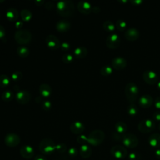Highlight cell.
Returning <instances> with one entry per match:
<instances>
[{
    "label": "cell",
    "instance_id": "cell-1",
    "mask_svg": "<svg viewBox=\"0 0 160 160\" xmlns=\"http://www.w3.org/2000/svg\"><path fill=\"white\" fill-rule=\"evenodd\" d=\"M58 13L63 17H70L75 11L74 2L71 0H60L56 4Z\"/></svg>",
    "mask_w": 160,
    "mask_h": 160
},
{
    "label": "cell",
    "instance_id": "cell-2",
    "mask_svg": "<svg viewBox=\"0 0 160 160\" xmlns=\"http://www.w3.org/2000/svg\"><path fill=\"white\" fill-rule=\"evenodd\" d=\"M124 92L128 100L131 103H134L138 98L139 88L136 83L129 82L125 86Z\"/></svg>",
    "mask_w": 160,
    "mask_h": 160
},
{
    "label": "cell",
    "instance_id": "cell-3",
    "mask_svg": "<svg viewBox=\"0 0 160 160\" xmlns=\"http://www.w3.org/2000/svg\"><path fill=\"white\" fill-rule=\"evenodd\" d=\"M32 39V34L29 31L26 29H20L14 33V39L19 44L25 45L28 44Z\"/></svg>",
    "mask_w": 160,
    "mask_h": 160
},
{
    "label": "cell",
    "instance_id": "cell-4",
    "mask_svg": "<svg viewBox=\"0 0 160 160\" xmlns=\"http://www.w3.org/2000/svg\"><path fill=\"white\" fill-rule=\"evenodd\" d=\"M105 134L103 131L94 129L88 136V142L92 146H98L103 142Z\"/></svg>",
    "mask_w": 160,
    "mask_h": 160
},
{
    "label": "cell",
    "instance_id": "cell-5",
    "mask_svg": "<svg viewBox=\"0 0 160 160\" xmlns=\"http://www.w3.org/2000/svg\"><path fill=\"white\" fill-rule=\"evenodd\" d=\"M56 146V144L52 139L50 138H44L39 143V149L42 154L49 155L55 151Z\"/></svg>",
    "mask_w": 160,
    "mask_h": 160
},
{
    "label": "cell",
    "instance_id": "cell-6",
    "mask_svg": "<svg viewBox=\"0 0 160 160\" xmlns=\"http://www.w3.org/2000/svg\"><path fill=\"white\" fill-rule=\"evenodd\" d=\"M156 128L155 122L151 119H144L141 120L138 125L139 131L143 133H148L154 130Z\"/></svg>",
    "mask_w": 160,
    "mask_h": 160
},
{
    "label": "cell",
    "instance_id": "cell-7",
    "mask_svg": "<svg viewBox=\"0 0 160 160\" xmlns=\"http://www.w3.org/2000/svg\"><path fill=\"white\" fill-rule=\"evenodd\" d=\"M122 142L125 147L132 149L137 147L139 144V139L134 134L125 133Z\"/></svg>",
    "mask_w": 160,
    "mask_h": 160
},
{
    "label": "cell",
    "instance_id": "cell-8",
    "mask_svg": "<svg viewBox=\"0 0 160 160\" xmlns=\"http://www.w3.org/2000/svg\"><path fill=\"white\" fill-rule=\"evenodd\" d=\"M106 45L110 49L118 48L121 43V38L116 33L110 34L106 39Z\"/></svg>",
    "mask_w": 160,
    "mask_h": 160
},
{
    "label": "cell",
    "instance_id": "cell-9",
    "mask_svg": "<svg viewBox=\"0 0 160 160\" xmlns=\"http://www.w3.org/2000/svg\"><path fill=\"white\" fill-rule=\"evenodd\" d=\"M111 154L116 159H124L128 155L127 149L121 145H115L111 148Z\"/></svg>",
    "mask_w": 160,
    "mask_h": 160
},
{
    "label": "cell",
    "instance_id": "cell-10",
    "mask_svg": "<svg viewBox=\"0 0 160 160\" xmlns=\"http://www.w3.org/2000/svg\"><path fill=\"white\" fill-rule=\"evenodd\" d=\"M144 81L149 84L152 85L158 82L159 77L157 73L152 70H146L142 73Z\"/></svg>",
    "mask_w": 160,
    "mask_h": 160
},
{
    "label": "cell",
    "instance_id": "cell-11",
    "mask_svg": "<svg viewBox=\"0 0 160 160\" xmlns=\"http://www.w3.org/2000/svg\"><path fill=\"white\" fill-rule=\"evenodd\" d=\"M20 137L16 133H8L4 137V142L8 147H16L20 143Z\"/></svg>",
    "mask_w": 160,
    "mask_h": 160
},
{
    "label": "cell",
    "instance_id": "cell-12",
    "mask_svg": "<svg viewBox=\"0 0 160 160\" xmlns=\"http://www.w3.org/2000/svg\"><path fill=\"white\" fill-rule=\"evenodd\" d=\"M31 98L30 92L25 89L19 90L16 94V99L21 104H26L29 102Z\"/></svg>",
    "mask_w": 160,
    "mask_h": 160
},
{
    "label": "cell",
    "instance_id": "cell-13",
    "mask_svg": "<svg viewBox=\"0 0 160 160\" xmlns=\"http://www.w3.org/2000/svg\"><path fill=\"white\" fill-rule=\"evenodd\" d=\"M45 42L47 46L52 50H56L60 48V41L59 39L54 34H49L47 36Z\"/></svg>",
    "mask_w": 160,
    "mask_h": 160
},
{
    "label": "cell",
    "instance_id": "cell-14",
    "mask_svg": "<svg viewBox=\"0 0 160 160\" xmlns=\"http://www.w3.org/2000/svg\"><path fill=\"white\" fill-rule=\"evenodd\" d=\"M127 60L120 56L114 57L111 61V65L113 68L116 70H121L127 66Z\"/></svg>",
    "mask_w": 160,
    "mask_h": 160
},
{
    "label": "cell",
    "instance_id": "cell-15",
    "mask_svg": "<svg viewBox=\"0 0 160 160\" xmlns=\"http://www.w3.org/2000/svg\"><path fill=\"white\" fill-rule=\"evenodd\" d=\"M140 36L139 31L136 28H129L124 32V37L128 41H136Z\"/></svg>",
    "mask_w": 160,
    "mask_h": 160
},
{
    "label": "cell",
    "instance_id": "cell-16",
    "mask_svg": "<svg viewBox=\"0 0 160 160\" xmlns=\"http://www.w3.org/2000/svg\"><path fill=\"white\" fill-rule=\"evenodd\" d=\"M92 7L89 2L84 0L79 1L77 4L78 11L84 14H89L92 11Z\"/></svg>",
    "mask_w": 160,
    "mask_h": 160
},
{
    "label": "cell",
    "instance_id": "cell-17",
    "mask_svg": "<svg viewBox=\"0 0 160 160\" xmlns=\"http://www.w3.org/2000/svg\"><path fill=\"white\" fill-rule=\"evenodd\" d=\"M154 99L152 97L148 94H142L139 98V104L143 108H148L151 107L153 103Z\"/></svg>",
    "mask_w": 160,
    "mask_h": 160
},
{
    "label": "cell",
    "instance_id": "cell-18",
    "mask_svg": "<svg viewBox=\"0 0 160 160\" xmlns=\"http://www.w3.org/2000/svg\"><path fill=\"white\" fill-rule=\"evenodd\" d=\"M21 156L24 159H31L34 156V151L32 146L29 145L22 146L19 150Z\"/></svg>",
    "mask_w": 160,
    "mask_h": 160
},
{
    "label": "cell",
    "instance_id": "cell-19",
    "mask_svg": "<svg viewBox=\"0 0 160 160\" xmlns=\"http://www.w3.org/2000/svg\"><path fill=\"white\" fill-rule=\"evenodd\" d=\"M71 28V23L67 19H61L56 23V29L59 32H66Z\"/></svg>",
    "mask_w": 160,
    "mask_h": 160
},
{
    "label": "cell",
    "instance_id": "cell-20",
    "mask_svg": "<svg viewBox=\"0 0 160 160\" xmlns=\"http://www.w3.org/2000/svg\"><path fill=\"white\" fill-rule=\"evenodd\" d=\"M85 129L84 124L79 121L72 122L70 125L71 131L75 134H79L82 133Z\"/></svg>",
    "mask_w": 160,
    "mask_h": 160
},
{
    "label": "cell",
    "instance_id": "cell-21",
    "mask_svg": "<svg viewBox=\"0 0 160 160\" xmlns=\"http://www.w3.org/2000/svg\"><path fill=\"white\" fill-rule=\"evenodd\" d=\"M148 142L152 148L156 149L160 148V134L153 133L151 134L148 138Z\"/></svg>",
    "mask_w": 160,
    "mask_h": 160
},
{
    "label": "cell",
    "instance_id": "cell-22",
    "mask_svg": "<svg viewBox=\"0 0 160 160\" xmlns=\"http://www.w3.org/2000/svg\"><path fill=\"white\" fill-rule=\"evenodd\" d=\"M39 92L42 97L48 98L52 94V89L48 84L42 83L39 87Z\"/></svg>",
    "mask_w": 160,
    "mask_h": 160
},
{
    "label": "cell",
    "instance_id": "cell-23",
    "mask_svg": "<svg viewBox=\"0 0 160 160\" xmlns=\"http://www.w3.org/2000/svg\"><path fill=\"white\" fill-rule=\"evenodd\" d=\"M6 16L7 19L10 21H17L19 17V12L17 9L14 8H9L7 9L6 12Z\"/></svg>",
    "mask_w": 160,
    "mask_h": 160
},
{
    "label": "cell",
    "instance_id": "cell-24",
    "mask_svg": "<svg viewBox=\"0 0 160 160\" xmlns=\"http://www.w3.org/2000/svg\"><path fill=\"white\" fill-rule=\"evenodd\" d=\"M88 49L84 46H79L74 50V55L78 59L84 58L88 54Z\"/></svg>",
    "mask_w": 160,
    "mask_h": 160
},
{
    "label": "cell",
    "instance_id": "cell-25",
    "mask_svg": "<svg viewBox=\"0 0 160 160\" xmlns=\"http://www.w3.org/2000/svg\"><path fill=\"white\" fill-rule=\"evenodd\" d=\"M79 153L82 158H88L92 154V149L86 144L81 145L79 149Z\"/></svg>",
    "mask_w": 160,
    "mask_h": 160
},
{
    "label": "cell",
    "instance_id": "cell-26",
    "mask_svg": "<svg viewBox=\"0 0 160 160\" xmlns=\"http://www.w3.org/2000/svg\"><path fill=\"white\" fill-rule=\"evenodd\" d=\"M114 128H115V131L121 134H125L126 131L128 129V126L124 122L119 121L116 122V123L115 124Z\"/></svg>",
    "mask_w": 160,
    "mask_h": 160
},
{
    "label": "cell",
    "instance_id": "cell-27",
    "mask_svg": "<svg viewBox=\"0 0 160 160\" xmlns=\"http://www.w3.org/2000/svg\"><path fill=\"white\" fill-rule=\"evenodd\" d=\"M16 51L18 56L22 58H26L28 56L29 54V50L28 48H27L26 46H24V45H21L18 46Z\"/></svg>",
    "mask_w": 160,
    "mask_h": 160
},
{
    "label": "cell",
    "instance_id": "cell-28",
    "mask_svg": "<svg viewBox=\"0 0 160 160\" xmlns=\"http://www.w3.org/2000/svg\"><path fill=\"white\" fill-rule=\"evenodd\" d=\"M21 18L24 21H29L32 18V14L28 9H22L20 12Z\"/></svg>",
    "mask_w": 160,
    "mask_h": 160
},
{
    "label": "cell",
    "instance_id": "cell-29",
    "mask_svg": "<svg viewBox=\"0 0 160 160\" xmlns=\"http://www.w3.org/2000/svg\"><path fill=\"white\" fill-rule=\"evenodd\" d=\"M14 94L11 90H6L1 94V99L5 102L11 101L13 99Z\"/></svg>",
    "mask_w": 160,
    "mask_h": 160
},
{
    "label": "cell",
    "instance_id": "cell-30",
    "mask_svg": "<svg viewBox=\"0 0 160 160\" xmlns=\"http://www.w3.org/2000/svg\"><path fill=\"white\" fill-rule=\"evenodd\" d=\"M112 67L108 65V64H106V65H104L103 66L101 69H100V73L101 75L104 76H109L112 74Z\"/></svg>",
    "mask_w": 160,
    "mask_h": 160
},
{
    "label": "cell",
    "instance_id": "cell-31",
    "mask_svg": "<svg viewBox=\"0 0 160 160\" xmlns=\"http://www.w3.org/2000/svg\"><path fill=\"white\" fill-rule=\"evenodd\" d=\"M102 27L104 29L108 32H112L115 29V24L110 20H106L103 22Z\"/></svg>",
    "mask_w": 160,
    "mask_h": 160
},
{
    "label": "cell",
    "instance_id": "cell-32",
    "mask_svg": "<svg viewBox=\"0 0 160 160\" xmlns=\"http://www.w3.org/2000/svg\"><path fill=\"white\" fill-rule=\"evenodd\" d=\"M10 84V78L9 77L5 74H0V87L4 88L8 86Z\"/></svg>",
    "mask_w": 160,
    "mask_h": 160
},
{
    "label": "cell",
    "instance_id": "cell-33",
    "mask_svg": "<svg viewBox=\"0 0 160 160\" xmlns=\"http://www.w3.org/2000/svg\"><path fill=\"white\" fill-rule=\"evenodd\" d=\"M127 111L128 113L132 116H134L136 115H137V114L138 113L139 109L138 106L134 104V103H131L127 108Z\"/></svg>",
    "mask_w": 160,
    "mask_h": 160
},
{
    "label": "cell",
    "instance_id": "cell-34",
    "mask_svg": "<svg viewBox=\"0 0 160 160\" xmlns=\"http://www.w3.org/2000/svg\"><path fill=\"white\" fill-rule=\"evenodd\" d=\"M126 26H127V24H126V21H124V20L122 19H118V20H117L116 22V25H115V26H116V28L118 30H119V31H124V30L126 29Z\"/></svg>",
    "mask_w": 160,
    "mask_h": 160
},
{
    "label": "cell",
    "instance_id": "cell-35",
    "mask_svg": "<svg viewBox=\"0 0 160 160\" xmlns=\"http://www.w3.org/2000/svg\"><path fill=\"white\" fill-rule=\"evenodd\" d=\"M74 59L73 56L70 53H66L62 56V61L63 62L66 64H68L71 62Z\"/></svg>",
    "mask_w": 160,
    "mask_h": 160
},
{
    "label": "cell",
    "instance_id": "cell-36",
    "mask_svg": "<svg viewBox=\"0 0 160 160\" xmlns=\"http://www.w3.org/2000/svg\"><path fill=\"white\" fill-rule=\"evenodd\" d=\"M22 76H23V74L21 71H16L12 73L11 78L13 81H17L21 80L22 78Z\"/></svg>",
    "mask_w": 160,
    "mask_h": 160
},
{
    "label": "cell",
    "instance_id": "cell-37",
    "mask_svg": "<svg viewBox=\"0 0 160 160\" xmlns=\"http://www.w3.org/2000/svg\"><path fill=\"white\" fill-rule=\"evenodd\" d=\"M67 150V146L64 143H59L56 144L55 151L59 153H63Z\"/></svg>",
    "mask_w": 160,
    "mask_h": 160
},
{
    "label": "cell",
    "instance_id": "cell-38",
    "mask_svg": "<svg viewBox=\"0 0 160 160\" xmlns=\"http://www.w3.org/2000/svg\"><path fill=\"white\" fill-rule=\"evenodd\" d=\"M41 107L44 111H49L52 108V103L48 100L43 101L41 102Z\"/></svg>",
    "mask_w": 160,
    "mask_h": 160
},
{
    "label": "cell",
    "instance_id": "cell-39",
    "mask_svg": "<svg viewBox=\"0 0 160 160\" xmlns=\"http://www.w3.org/2000/svg\"><path fill=\"white\" fill-rule=\"evenodd\" d=\"M77 141L81 145L86 144V143L88 142V136L84 134H80L77 138Z\"/></svg>",
    "mask_w": 160,
    "mask_h": 160
},
{
    "label": "cell",
    "instance_id": "cell-40",
    "mask_svg": "<svg viewBox=\"0 0 160 160\" xmlns=\"http://www.w3.org/2000/svg\"><path fill=\"white\" fill-rule=\"evenodd\" d=\"M124 134H121V133H119L116 131H114L112 132V139L115 141H122V139L124 138Z\"/></svg>",
    "mask_w": 160,
    "mask_h": 160
},
{
    "label": "cell",
    "instance_id": "cell-41",
    "mask_svg": "<svg viewBox=\"0 0 160 160\" xmlns=\"http://www.w3.org/2000/svg\"><path fill=\"white\" fill-rule=\"evenodd\" d=\"M129 160H140L141 154L138 152H131L128 156Z\"/></svg>",
    "mask_w": 160,
    "mask_h": 160
},
{
    "label": "cell",
    "instance_id": "cell-42",
    "mask_svg": "<svg viewBox=\"0 0 160 160\" xmlns=\"http://www.w3.org/2000/svg\"><path fill=\"white\" fill-rule=\"evenodd\" d=\"M78 154V149L75 147H71L68 149V155L70 157L74 158Z\"/></svg>",
    "mask_w": 160,
    "mask_h": 160
},
{
    "label": "cell",
    "instance_id": "cell-43",
    "mask_svg": "<svg viewBox=\"0 0 160 160\" xmlns=\"http://www.w3.org/2000/svg\"><path fill=\"white\" fill-rule=\"evenodd\" d=\"M44 6H45L46 9H47L48 10H52V9H54L56 7V4H54V2L53 1H49L44 4Z\"/></svg>",
    "mask_w": 160,
    "mask_h": 160
},
{
    "label": "cell",
    "instance_id": "cell-44",
    "mask_svg": "<svg viewBox=\"0 0 160 160\" xmlns=\"http://www.w3.org/2000/svg\"><path fill=\"white\" fill-rule=\"evenodd\" d=\"M70 48H71V45L68 42H63L60 45V48L61 49V50L64 51L69 50L70 49Z\"/></svg>",
    "mask_w": 160,
    "mask_h": 160
},
{
    "label": "cell",
    "instance_id": "cell-45",
    "mask_svg": "<svg viewBox=\"0 0 160 160\" xmlns=\"http://www.w3.org/2000/svg\"><path fill=\"white\" fill-rule=\"evenodd\" d=\"M6 36V30L3 26L0 24V39L4 40Z\"/></svg>",
    "mask_w": 160,
    "mask_h": 160
},
{
    "label": "cell",
    "instance_id": "cell-46",
    "mask_svg": "<svg viewBox=\"0 0 160 160\" xmlns=\"http://www.w3.org/2000/svg\"><path fill=\"white\" fill-rule=\"evenodd\" d=\"M152 117H153V119L154 120L158 121H160V110H159V109L156 110L153 113Z\"/></svg>",
    "mask_w": 160,
    "mask_h": 160
},
{
    "label": "cell",
    "instance_id": "cell-47",
    "mask_svg": "<svg viewBox=\"0 0 160 160\" xmlns=\"http://www.w3.org/2000/svg\"><path fill=\"white\" fill-rule=\"evenodd\" d=\"M154 106L158 109L160 110V96L156 98L154 100Z\"/></svg>",
    "mask_w": 160,
    "mask_h": 160
},
{
    "label": "cell",
    "instance_id": "cell-48",
    "mask_svg": "<svg viewBox=\"0 0 160 160\" xmlns=\"http://www.w3.org/2000/svg\"><path fill=\"white\" fill-rule=\"evenodd\" d=\"M130 2L132 5L138 6V5H141L143 2V0H130Z\"/></svg>",
    "mask_w": 160,
    "mask_h": 160
},
{
    "label": "cell",
    "instance_id": "cell-49",
    "mask_svg": "<svg viewBox=\"0 0 160 160\" xmlns=\"http://www.w3.org/2000/svg\"><path fill=\"white\" fill-rule=\"evenodd\" d=\"M92 11L94 13H96V14L99 13L101 11V8H100V7L99 6H96V5L93 6L92 7Z\"/></svg>",
    "mask_w": 160,
    "mask_h": 160
},
{
    "label": "cell",
    "instance_id": "cell-50",
    "mask_svg": "<svg viewBox=\"0 0 160 160\" xmlns=\"http://www.w3.org/2000/svg\"><path fill=\"white\" fill-rule=\"evenodd\" d=\"M34 160H47L46 157L42 154L36 155L34 158Z\"/></svg>",
    "mask_w": 160,
    "mask_h": 160
},
{
    "label": "cell",
    "instance_id": "cell-51",
    "mask_svg": "<svg viewBox=\"0 0 160 160\" xmlns=\"http://www.w3.org/2000/svg\"><path fill=\"white\" fill-rule=\"evenodd\" d=\"M22 24H23V22L21 21H17L15 23V26L16 28H18V29H20L22 26Z\"/></svg>",
    "mask_w": 160,
    "mask_h": 160
},
{
    "label": "cell",
    "instance_id": "cell-52",
    "mask_svg": "<svg viewBox=\"0 0 160 160\" xmlns=\"http://www.w3.org/2000/svg\"><path fill=\"white\" fill-rule=\"evenodd\" d=\"M154 154H155V156L156 157L157 159H160V149H156L155 152H154Z\"/></svg>",
    "mask_w": 160,
    "mask_h": 160
},
{
    "label": "cell",
    "instance_id": "cell-53",
    "mask_svg": "<svg viewBox=\"0 0 160 160\" xmlns=\"http://www.w3.org/2000/svg\"><path fill=\"white\" fill-rule=\"evenodd\" d=\"M34 2L36 5H38V6H41V5H42L44 2V0H35L34 1Z\"/></svg>",
    "mask_w": 160,
    "mask_h": 160
},
{
    "label": "cell",
    "instance_id": "cell-54",
    "mask_svg": "<svg viewBox=\"0 0 160 160\" xmlns=\"http://www.w3.org/2000/svg\"><path fill=\"white\" fill-rule=\"evenodd\" d=\"M35 101L36 102H42V97L41 96H36V98H35Z\"/></svg>",
    "mask_w": 160,
    "mask_h": 160
},
{
    "label": "cell",
    "instance_id": "cell-55",
    "mask_svg": "<svg viewBox=\"0 0 160 160\" xmlns=\"http://www.w3.org/2000/svg\"><path fill=\"white\" fill-rule=\"evenodd\" d=\"M13 88H14V90L17 91V92H18V91H19L20 90V89H19V86H14Z\"/></svg>",
    "mask_w": 160,
    "mask_h": 160
},
{
    "label": "cell",
    "instance_id": "cell-56",
    "mask_svg": "<svg viewBox=\"0 0 160 160\" xmlns=\"http://www.w3.org/2000/svg\"><path fill=\"white\" fill-rule=\"evenodd\" d=\"M118 1L121 3H126L128 1V0H118Z\"/></svg>",
    "mask_w": 160,
    "mask_h": 160
},
{
    "label": "cell",
    "instance_id": "cell-57",
    "mask_svg": "<svg viewBox=\"0 0 160 160\" xmlns=\"http://www.w3.org/2000/svg\"><path fill=\"white\" fill-rule=\"evenodd\" d=\"M157 88L160 91V81H158V82H157Z\"/></svg>",
    "mask_w": 160,
    "mask_h": 160
},
{
    "label": "cell",
    "instance_id": "cell-58",
    "mask_svg": "<svg viewBox=\"0 0 160 160\" xmlns=\"http://www.w3.org/2000/svg\"><path fill=\"white\" fill-rule=\"evenodd\" d=\"M159 129H160V122H159Z\"/></svg>",
    "mask_w": 160,
    "mask_h": 160
}]
</instances>
